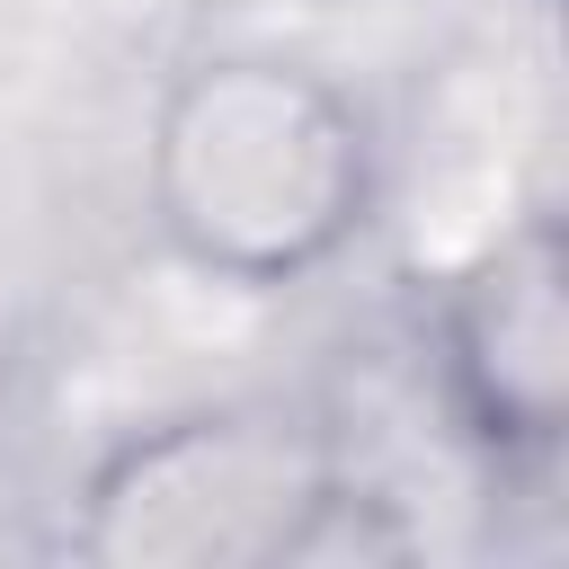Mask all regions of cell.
Here are the masks:
<instances>
[{
    "label": "cell",
    "instance_id": "cell-1",
    "mask_svg": "<svg viewBox=\"0 0 569 569\" xmlns=\"http://www.w3.org/2000/svg\"><path fill=\"white\" fill-rule=\"evenodd\" d=\"M373 204V133L302 62H196L151 124L160 231L231 284H293L329 267Z\"/></svg>",
    "mask_w": 569,
    "mask_h": 569
},
{
    "label": "cell",
    "instance_id": "cell-2",
    "mask_svg": "<svg viewBox=\"0 0 569 569\" xmlns=\"http://www.w3.org/2000/svg\"><path fill=\"white\" fill-rule=\"evenodd\" d=\"M356 498L302 418L213 409L133 436L89 480L80 551L142 569H249V560L329 551V525Z\"/></svg>",
    "mask_w": 569,
    "mask_h": 569
},
{
    "label": "cell",
    "instance_id": "cell-3",
    "mask_svg": "<svg viewBox=\"0 0 569 569\" xmlns=\"http://www.w3.org/2000/svg\"><path fill=\"white\" fill-rule=\"evenodd\" d=\"M445 400L498 462H542L569 409V258L551 222L498 240L436 320Z\"/></svg>",
    "mask_w": 569,
    "mask_h": 569
}]
</instances>
